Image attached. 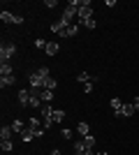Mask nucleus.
<instances>
[{
  "mask_svg": "<svg viewBox=\"0 0 139 155\" xmlns=\"http://www.w3.org/2000/svg\"><path fill=\"white\" fill-rule=\"evenodd\" d=\"M77 7H79V23H84V21H88V19H93V7H91V0H77Z\"/></svg>",
  "mask_w": 139,
  "mask_h": 155,
  "instance_id": "obj_1",
  "label": "nucleus"
},
{
  "mask_svg": "<svg viewBox=\"0 0 139 155\" xmlns=\"http://www.w3.org/2000/svg\"><path fill=\"white\" fill-rule=\"evenodd\" d=\"M14 56H16V44H12V42H5V44L0 46V63H9Z\"/></svg>",
  "mask_w": 139,
  "mask_h": 155,
  "instance_id": "obj_2",
  "label": "nucleus"
},
{
  "mask_svg": "<svg viewBox=\"0 0 139 155\" xmlns=\"http://www.w3.org/2000/svg\"><path fill=\"white\" fill-rule=\"evenodd\" d=\"M79 14V7H77V0H70L67 2V7L63 9V21L65 23H72V19Z\"/></svg>",
  "mask_w": 139,
  "mask_h": 155,
  "instance_id": "obj_3",
  "label": "nucleus"
},
{
  "mask_svg": "<svg viewBox=\"0 0 139 155\" xmlns=\"http://www.w3.org/2000/svg\"><path fill=\"white\" fill-rule=\"evenodd\" d=\"M28 127L35 132V137H44V132H46V127L40 123V118H28Z\"/></svg>",
  "mask_w": 139,
  "mask_h": 155,
  "instance_id": "obj_4",
  "label": "nucleus"
},
{
  "mask_svg": "<svg viewBox=\"0 0 139 155\" xmlns=\"http://www.w3.org/2000/svg\"><path fill=\"white\" fill-rule=\"evenodd\" d=\"M0 19L5 21V23H23V16H16V14H12V12H0Z\"/></svg>",
  "mask_w": 139,
  "mask_h": 155,
  "instance_id": "obj_5",
  "label": "nucleus"
},
{
  "mask_svg": "<svg viewBox=\"0 0 139 155\" xmlns=\"http://www.w3.org/2000/svg\"><path fill=\"white\" fill-rule=\"evenodd\" d=\"M28 81H30V88H44V79H42L37 72H33V74L28 77Z\"/></svg>",
  "mask_w": 139,
  "mask_h": 155,
  "instance_id": "obj_6",
  "label": "nucleus"
},
{
  "mask_svg": "<svg viewBox=\"0 0 139 155\" xmlns=\"http://www.w3.org/2000/svg\"><path fill=\"white\" fill-rule=\"evenodd\" d=\"M19 102L21 107H30V88H21L19 91Z\"/></svg>",
  "mask_w": 139,
  "mask_h": 155,
  "instance_id": "obj_7",
  "label": "nucleus"
},
{
  "mask_svg": "<svg viewBox=\"0 0 139 155\" xmlns=\"http://www.w3.org/2000/svg\"><path fill=\"white\" fill-rule=\"evenodd\" d=\"M74 153H77V155H88L91 148L84 143V139H79V141H74Z\"/></svg>",
  "mask_w": 139,
  "mask_h": 155,
  "instance_id": "obj_8",
  "label": "nucleus"
},
{
  "mask_svg": "<svg viewBox=\"0 0 139 155\" xmlns=\"http://www.w3.org/2000/svg\"><path fill=\"white\" fill-rule=\"evenodd\" d=\"M77 32H79V26H77V23H70V26H67L65 30L60 32V37H74Z\"/></svg>",
  "mask_w": 139,
  "mask_h": 155,
  "instance_id": "obj_9",
  "label": "nucleus"
},
{
  "mask_svg": "<svg viewBox=\"0 0 139 155\" xmlns=\"http://www.w3.org/2000/svg\"><path fill=\"white\" fill-rule=\"evenodd\" d=\"M12 74H14L12 63H0V77H12Z\"/></svg>",
  "mask_w": 139,
  "mask_h": 155,
  "instance_id": "obj_10",
  "label": "nucleus"
},
{
  "mask_svg": "<svg viewBox=\"0 0 139 155\" xmlns=\"http://www.w3.org/2000/svg\"><path fill=\"white\" fill-rule=\"evenodd\" d=\"M67 26H70V23H65V21L60 19V21H56V23H53V26H51V32H56V35H60V32L65 30Z\"/></svg>",
  "mask_w": 139,
  "mask_h": 155,
  "instance_id": "obj_11",
  "label": "nucleus"
},
{
  "mask_svg": "<svg viewBox=\"0 0 139 155\" xmlns=\"http://www.w3.org/2000/svg\"><path fill=\"white\" fill-rule=\"evenodd\" d=\"M58 49H60V46L56 44V42H46V49H44V51H46V56H56Z\"/></svg>",
  "mask_w": 139,
  "mask_h": 155,
  "instance_id": "obj_12",
  "label": "nucleus"
},
{
  "mask_svg": "<svg viewBox=\"0 0 139 155\" xmlns=\"http://www.w3.org/2000/svg\"><path fill=\"white\" fill-rule=\"evenodd\" d=\"M21 139H23V141H33V139H35V132H33V130H30V127H28V125H26V130H23V132H21Z\"/></svg>",
  "mask_w": 139,
  "mask_h": 155,
  "instance_id": "obj_13",
  "label": "nucleus"
},
{
  "mask_svg": "<svg viewBox=\"0 0 139 155\" xmlns=\"http://www.w3.org/2000/svg\"><path fill=\"white\" fill-rule=\"evenodd\" d=\"M14 81H16V77H0V88H7V86H14Z\"/></svg>",
  "mask_w": 139,
  "mask_h": 155,
  "instance_id": "obj_14",
  "label": "nucleus"
},
{
  "mask_svg": "<svg viewBox=\"0 0 139 155\" xmlns=\"http://www.w3.org/2000/svg\"><path fill=\"white\" fill-rule=\"evenodd\" d=\"M12 134H14L12 125H2V130H0V137H2V139H12Z\"/></svg>",
  "mask_w": 139,
  "mask_h": 155,
  "instance_id": "obj_15",
  "label": "nucleus"
},
{
  "mask_svg": "<svg viewBox=\"0 0 139 155\" xmlns=\"http://www.w3.org/2000/svg\"><path fill=\"white\" fill-rule=\"evenodd\" d=\"M44 88H46V91H56V88H58V81H56L53 77L44 79Z\"/></svg>",
  "mask_w": 139,
  "mask_h": 155,
  "instance_id": "obj_16",
  "label": "nucleus"
},
{
  "mask_svg": "<svg viewBox=\"0 0 139 155\" xmlns=\"http://www.w3.org/2000/svg\"><path fill=\"white\" fill-rule=\"evenodd\" d=\"M51 118H53V123H60V120H65V111L63 109H53Z\"/></svg>",
  "mask_w": 139,
  "mask_h": 155,
  "instance_id": "obj_17",
  "label": "nucleus"
},
{
  "mask_svg": "<svg viewBox=\"0 0 139 155\" xmlns=\"http://www.w3.org/2000/svg\"><path fill=\"white\" fill-rule=\"evenodd\" d=\"M111 109H114V114H121V109H123V100H118V97H114L111 102Z\"/></svg>",
  "mask_w": 139,
  "mask_h": 155,
  "instance_id": "obj_18",
  "label": "nucleus"
},
{
  "mask_svg": "<svg viewBox=\"0 0 139 155\" xmlns=\"http://www.w3.org/2000/svg\"><path fill=\"white\" fill-rule=\"evenodd\" d=\"M0 148H2V153H9V150L14 148L12 139H2V141H0Z\"/></svg>",
  "mask_w": 139,
  "mask_h": 155,
  "instance_id": "obj_19",
  "label": "nucleus"
},
{
  "mask_svg": "<svg viewBox=\"0 0 139 155\" xmlns=\"http://www.w3.org/2000/svg\"><path fill=\"white\" fill-rule=\"evenodd\" d=\"M134 114V104H123V109H121V116H132Z\"/></svg>",
  "mask_w": 139,
  "mask_h": 155,
  "instance_id": "obj_20",
  "label": "nucleus"
},
{
  "mask_svg": "<svg viewBox=\"0 0 139 155\" xmlns=\"http://www.w3.org/2000/svg\"><path fill=\"white\" fill-rule=\"evenodd\" d=\"M51 100H53V91H46L44 88V91H42V104H49Z\"/></svg>",
  "mask_w": 139,
  "mask_h": 155,
  "instance_id": "obj_21",
  "label": "nucleus"
},
{
  "mask_svg": "<svg viewBox=\"0 0 139 155\" xmlns=\"http://www.w3.org/2000/svg\"><path fill=\"white\" fill-rule=\"evenodd\" d=\"M40 109H42V118H51V114H53L51 104H42Z\"/></svg>",
  "mask_w": 139,
  "mask_h": 155,
  "instance_id": "obj_22",
  "label": "nucleus"
},
{
  "mask_svg": "<svg viewBox=\"0 0 139 155\" xmlns=\"http://www.w3.org/2000/svg\"><path fill=\"white\" fill-rule=\"evenodd\" d=\"M35 72H37V74H40L42 79H49V77H51V72H49V67H46V65H42V67H37V70H35Z\"/></svg>",
  "mask_w": 139,
  "mask_h": 155,
  "instance_id": "obj_23",
  "label": "nucleus"
},
{
  "mask_svg": "<svg viewBox=\"0 0 139 155\" xmlns=\"http://www.w3.org/2000/svg\"><path fill=\"white\" fill-rule=\"evenodd\" d=\"M88 130H91L88 123H79V125H77V132H79L81 137H88Z\"/></svg>",
  "mask_w": 139,
  "mask_h": 155,
  "instance_id": "obj_24",
  "label": "nucleus"
},
{
  "mask_svg": "<svg viewBox=\"0 0 139 155\" xmlns=\"http://www.w3.org/2000/svg\"><path fill=\"white\" fill-rule=\"evenodd\" d=\"M77 81H84V84H88V81H93V77L88 74V72H79V77H77Z\"/></svg>",
  "mask_w": 139,
  "mask_h": 155,
  "instance_id": "obj_25",
  "label": "nucleus"
},
{
  "mask_svg": "<svg viewBox=\"0 0 139 155\" xmlns=\"http://www.w3.org/2000/svg\"><path fill=\"white\" fill-rule=\"evenodd\" d=\"M12 130H14V132H19V134H21V132L26 130V125L21 123V120H14V123H12Z\"/></svg>",
  "mask_w": 139,
  "mask_h": 155,
  "instance_id": "obj_26",
  "label": "nucleus"
},
{
  "mask_svg": "<svg viewBox=\"0 0 139 155\" xmlns=\"http://www.w3.org/2000/svg\"><path fill=\"white\" fill-rule=\"evenodd\" d=\"M84 143H86L88 148L93 150V146H95V137H91V134H88V137H84Z\"/></svg>",
  "mask_w": 139,
  "mask_h": 155,
  "instance_id": "obj_27",
  "label": "nucleus"
},
{
  "mask_svg": "<svg viewBox=\"0 0 139 155\" xmlns=\"http://www.w3.org/2000/svg\"><path fill=\"white\" fill-rule=\"evenodd\" d=\"M81 26H86L88 30H93V28L98 26V21H95V19H88V21H84V23H81Z\"/></svg>",
  "mask_w": 139,
  "mask_h": 155,
  "instance_id": "obj_28",
  "label": "nucleus"
},
{
  "mask_svg": "<svg viewBox=\"0 0 139 155\" xmlns=\"http://www.w3.org/2000/svg\"><path fill=\"white\" fill-rule=\"evenodd\" d=\"M93 81H98V79L93 77ZM93 81H88V84H84V93H91V91H93Z\"/></svg>",
  "mask_w": 139,
  "mask_h": 155,
  "instance_id": "obj_29",
  "label": "nucleus"
},
{
  "mask_svg": "<svg viewBox=\"0 0 139 155\" xmlns=\"http://www.w3.org/2000/svg\"><path fill=\"white\" fill-rule=\"evenodd\" d=\"M35 49H46V42L44 39H35Z\"/></svg>",
  "mask_w": 139,
  "mask_h": 155,
  "instance_id": "obj_30",
  "label": "nucleus"
},
{
  "mask_svg": "<svg viewBox=\"0 0 139 155\" xmlns=\"http://www.w3.org/2000/svg\"><path fill=\"white\" fill-rule=\"evenodd\" d=\"M42 125H44V127L49 130V127L53 125V118H42Z\"/></svg>",
  "mask_w": 139,
  "mask_h": 155,
  "instance_id": "obj_31",
  "label": "nucleus"
},
{
  "mask_svg": "<svg viewBox=\"0 0 139 155\" xmlns=\"http://www.w3.org/2000/svg\"><path fill=\"white\" fill-rule=\"evenodd\" d=\"M56 5H58L56 0H46V2H44V7H49V9H53V7H56Z\"/></svg>",
  "mask_w": 139,
  "mask_h": 155,
  "instance_id": "obj_32",
  "label": "nucleus"
},
{
  "mask_svg": "<svg viewBox=\"0 0 139 155\" xmlns=\"http://www.w3.org/2000/svg\"><path fill=\"white\" fill-rule=\"evenodd\" d=\"M132 104H134V111H139V95L134 97V102H132Z\"/></svg>",
  "mask_w": 139,
  "mask_h": 155,
  "instance_id": "obj_33",
  "label": "nucleus"
},
{
  "mask_svg": "<svg viewBox=\"0 0 139 155\" xmlns=\"http://www.w3.org/2000/svg\"><path fill=\"white\" fill-rule=\"evenodd\" d=\"M49 155H60V150H51V153H49Z\"/></svg>",
  "mask_w": 139,
  "mask_h": 155,
  "instance_id": "obj_34",
  "label": "nucleus"
},
{
  "mask_svg": "<svg viewBox=\"0 0 139 155\" xmlns=\"http://www.w3.org/2000/svg\"><path fill=\"white\" fill-rule=\"evenodd\" d=\"M88 155H95V153H93V150H91V153H88Z\"/></svg>",
  "mask_w": 139,
  "mask_h": 155,
  "instance_id": "obj_35",
  "label": "nucleus"
}]
</instances>
